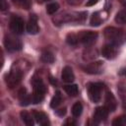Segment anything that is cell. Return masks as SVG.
<instances>
[{
  "label": "cell",
  "mask_w": 126,
  "mask_h": 126,
  "mask_svg": "<svg viewBox=\"0 0 126 126\" xmlns=\"http://www.w3.org/2000/svg\"><path fill=\"white\" fill-rule=\"evenodd\" d=\"M101 90H102V85L98 83H92L88 87V93L89 96L92 101L94 102H98L101 96Z\"/></svg>",
  "instance_id": "obj_1"
},
{
  "label": "cell",
  "mask_w": 126,
  "mask_h": 126,
  "mask_svg": "<svg viewBox=\"0 0 126 126\" xmlns=\"http://www.w3.org/2000/svg\"><path fill=\"white\" fill-rule=\"evenodd\" d=\"M121 35H122V31L117 28L108 27L104 30V37L113 44L116 43L117 40L121 38Z\"/></svg>",
  "instance_id": "obj_2"
},
{
  "label": "cell",
  "mask_w": 126,
  "mask_h": 126,
  "mask_svg": "<svg viewBox=\"0 0 126 126\" xmlns=\"http://www.w3.org/2000/svg\"><path fill=\"white\" fill-rule=\"evenodd\" d=\"M10 29L16 34H21L24 32V21L18 16L12 17L10 21Z\"/></svg>",
  "instance_id": "obj_3"
},
{
  "label": "cell",
  "mask_w": 126,
  "mask_h": 126,
  "mask_svg": "<svg viewBox=\"0 0 126 126\" xmlns=\"http://www.w3.org/2000/svg\"><path fill=\"white\" fill-rule=\"evenodd\" d=\"M5 46L8 51H18L22 48V42L15 36L8 35L5 38Z\"/></svg>",
  "instance_id": "obj_4"
},
{
  "label": "cell",
  "mask_w": 126,
  "mask_h": 126,
  "mask_svg": "<svg viewBox=\"0 0 126 126\" xmlns=\"http://www.w3.org/2000/svg\"><path fill=\"white\" fill-rule=\"evenodd\" d=\"M21 80H22V73L19 71H12L7 76L6 83H7V86L12 89V88H15L16 86H18L20 84Z\"/></svg>",
  "instance_id": "obj_5"
},
{
  "label": "cell",
  "mask_w": 126,
  "mask_h": 126,
  "mask_svg": "<svg viewBox=\"0 0 126 126\" xmlns=\"http://www.w3.org/2000/svg\"><path fill=\"white\" fill-rule=\"evenodd\" d=\"M96 37H97V33L95 32L88 31V32H82L79 35V40L82 43H84L85 45H90V44H92V43H94L95 41Z\"/></svg>",
  "instance_id": "obj_6"
},
{
  "label": "cell",
  "mask_w": 126,
  "mask_h": 126,
  "mask_svg": "<svg viewBox=\"0 0 126 126\" xmlns=\"http://www.w3.org/2000/svg\"><path fill=\"white\" fill-rule=\"evenodd\" d=\"M101 54L107 58V59H113L116 54H117V49H116V46L113 44V43H110V44H106L102 47L101 49Z\"/></svg>",
  "instance_id": "obj_7"
},
{
  "label": "cell",
  "mask_w": 126,
  "mask_h": 126,
  "mask_svg": "<svg viewBox=\"0 0 126 126\" xmlns=\"http://www.w3.org/2000/svg\"><path fill=\"white\" fill-rule=\"evenodd\" d=\"M108 109L105 107V106H100V107H97L94 111V119L95 122H100L102 120H104L107 115H108Z\"/></svg>",
  "instance_id": "obj_8"
},
{
  "label": "cell",
  "mask_w": 126,
  "mask_h": 126,
  "mask_svg": "<svg viewBox=\"0 0 126 126\" xmlns=\"http://www.w3.org/2000/svg\"><path fill=\"white\" fill-rule=\"evenodd\" d=\"M101 66H102V62L100 61L93 62V63L88 64L86 67H84V70L86 73H89V74H97L100 72Z\"/></svg>",
  "instance_id": "obj_9"
},
{
  "label": "cell",
  "mask_w": 126,
  "mask_h": 126,
  "mask_svg": "<svg viewBox=\"0 0 126 126\" xmlns=\"http://www.w3.org/2000/svg\"><path fill=\"white\" fill-rule=\"evenodd\" d=\"M116 105H117V103H116V99H115L114 95L111 93L107 92L106 95H105V105L104 106L108 109V111H114L116 108Z\"/></svg>",
  "instance_id": "obj_10"
},
{
  "label": "cell",
  "mask_w": 126,
  "mask_h": 126,
  "mask_svg": "<svg viewBox=\"0 0 126 126\" xmlns=\"http://www.w3.org/2000/svg\"><path fill=\"white\" fill-rule=\"evenodd\" d=\"M27 31L29 33L31 34H35L37 33V32L39 31L38 26H37V21H36V17L34 15L31 16V19L27 25Z\"/></svg>",
  "instance_id": "obj_11"
},
{
  "label": "cell",
  "mask_w": 126,
  "mask_h": 126,
  "mask_svg": "<svg viewBox=\"0 0 126 126\" xmlns=\"http://www.w3.org/2000/svg\"><path fill=\"white\" fill-rule=\"evenodd\" d=\"M61 78L66 83H72L74 81L75 77H74V73H73V70L71 69V67L66 66V67L63 68L62 74H61Z\"/></svg>",
  "instance_id": "obj_12"
},
{
  "label": "cell",
  "mask_w": 126,
  "mask_h": 126,
  "mask_svg": "<svg viewBox=\"0 0 126 126\" xmlns=\"http://www.w3.org/2000/svg\"><path fill=\"white\" fill-rule=\"evenodd\" d=\"M33 114V118L35 119V121L40 124V125H48L49 124V121H48V118L47 116L45 115V113L43 112H40V111H33L32 112Z\"/></svg>",
  "instance_id": "obj_13"
},
{
  "label": "cell",
  "mask_w": 126,
  "mask_h": 126,
  "mask_svg": "<svg viewBox=\"0 0 126 126\" xmlns=\"http://www.w3.org/2000/svg\"><path fill=\"white\" fill-rule=\"evenodd\" d=\"M32 84H33V92H37V93H41V94H44L46 92V88L40 79L33 80Z\"/></svg>",
  "instance_id": "obj_14"
},
{
  "label": "cell",
  "mask_w": 126,
  "mask_h": 126,
  "mask_svg": "<svg viewBox=\"0 0 126 126\" xmlns=\"http://www.w3.org/2000/svg\"><path fill=\"white\" fill-rule=\"evenodd\" d=\"M19 96H20V101H21V105H28L30 104V102H32V97H30L25 89H22L19 93Z\"/></svg>",
  "instance_id": "obj_15"
},
{
  "label": "cell",
  "mask_w": 126,
  "mask_h": 126,
  "mask_svg": "<svg viewBox=\"0 0 126 126\" xmlns=\"http://www.w3.org/2000/svg\"><path fill=\"white\" fill-rule=\"evenodd\" d=\"M21 118L22 120L24 121L25 124H27L28 126H32L33 125V120H32V115L27 112V111H22L21 112Z\"/></svg>",
  "instance_id": "obj_16"
},
{
  "label": "cell",
  "mask_w": 126,
  "mask_h": 126,
  "mask_svg": "<svg viewBox=\"0 0 126 126\" xmlns=\"http://www.w3.org/2000/svg\"><path fill=\"white\" fill-rule=\"evenodd\" d=\"M115 22L117 24H120V25L126 24V11L125 10H121V11H119L116 14V16H115Z\"/></svg>",
  "instance_id": "obj_17"
},
{
  "label": "cell",
  "mask_w": 126,
  "mask_h": 126,
  "mask_svg": "<svg viewBox=\"0 0 126 126\" xmlns=\"http://www.w3.org/2000/svg\"><path fill=\"white\" fill-rule=\"evenodd\" d=\"M64 91L69 94V95H77L78 94V87L77 85H66L64 86Z\"/></svg>",
  "instance_id": "obj_18"
},
{
  "label": "cell",
  "mask_w": 126,
  "mask_h": 126,
  "mask_svg": "<svg viewBox=\"0 0 126 126\" xmlns=\"http://www.w3.org/2000/svg\"><path fill=\"white\" fill-rule=\"evenodd\" d=\"M12 2L16 6L22 8V9H30V7H31L30 0H12Z\"/></svg>",
  "instance_id": "obj_19"
},
{
  "label": "cell",
  "mask_w": 126,
  "mask_h": 126,
  "mask_svg": "<svg viewBox=\"0 0 126 126\" xmlns=\"http://www.w3.org/2000/svg\"><path fill=\"white\" fill-rule=\"evenodd\" d=\"M61 100H62V96H61V94H60V92H56L55 95H54V96L52 97V99H51V102H50V106H51L52 108H55V107H57V106L60 104Z\"/></svg>",
  "instance_id": "obj_20"
},
{
  "label": "cell",
  "mask_w": 126,
  "mask_h": 126,
  "mask_svg": "<svg viewBox=\"0 0 126 126\" xmlns=\"http://www.w3.org/2000/svg\"><path fill=\"white\" fill-rule=\"evenodd\" d=\"M82 111H83V105H82L81 102H76V103L73 104V106H72V114L75 117L80 116Z\"/></svg>",
  "instance_id": "obj_21"
},
{
  "label": "cell",
  "mask_w": 126,
  "mask_h": 126,
  "mask_svg": "<svg viewBox=\"0 0 126 126\" xmlns=\"http://www.w3.org/2000/svg\"><path fill=\"white\" fill-rule=\"evenodd\" d=\"M101 22H102V20H101L99 14L98 13H94L92 18H91V25L93 27H97L101 24Z\"/></svg>",
  "instance_id": "obj_22"
},
{
  "label": "cell",
  "mask_w": 126,
  "mask_h": 126,
  "mask_svg": "<svg viewBox=\"0 0 126 126\" xmlns=\"http://www.w3.org/2000/svg\"><path fill=\"white\" fill-rule=\"evenodd\" d=\"M41 60L45 63H52L54 61V56L52 53H50L48 51H44L41 54Z\"/></svg>",
  "instance_id": "obj_23"
},
{
  "label": "cell",
  "mask_w": 126,
  "mask_h": 126,
  "mask_svg": "<svg viewBox=\"0 0 126 126\" xmlns=\"http://www.w3.org/2000/svg\"><path fill=\"white\" fill-rule=\"evenodd\" d=\"M67 42L70 44V45H76L78 42H79V36H77L76 34L74 33H70L67 35V38H66Z\"/></svg>",
  "instance_id": "obj_24"
},
{
  "label": "cell",
  "mask_w": 126,
  "mask_h": 126,
  "mask_svg": "<svg viewBox=\"0 0 126 126\" xmlns=\"http://www.w3.org/2000/svg\"><path fill=\"white\" fill-rule=\"evenodd\" d=\"M43 94L41 93H37V92H33V94L32 95V103H38L43 99Z\"/></svg>",
  "instance_id": "obj_25"
},
{
  "label": "cell",
  "mask_w": 126,
  "mask_h": 126,
  "mask_svg": "<svg viewBox=\"0 0 126 126\" xmlns=\"http://www.w3.org/2000/svg\"><path fill=\"white\" fill-rule=\"evenodd\" d=\"M113 126H124L126 125V116H120L112 121Z\"/></svg>",
  "instance_id": "obj_26"
},
{
  "label": "cell",
  "mask_w": 126,
  "mask_h": 126,
  "mask_svg": "<svg viewBox=\"0 0 126 126\" xmlns=\"http://www.w3.org/2000/svg\"><path fill=\"white\" fill-rule=\"evenodd\" d=\"M58 8H59L58 3H51V4L47 5V7H46V12H47V14L52 15V14H54V13L58 10Z\"/></svg>",
  "instance_id": "obj_27"
},
{
  "label": "cell",
  "mask_w": 126,
  "mask_h": 126,
  "mask_svg": "<svg viewBox=\"0 0 126 126\" xmlns=\"http://www.w3.org/2000/svg\"><path fill=\"white\" fill-rule=\"evenodd\" d=\"M9 8L8 3L6 2V0H0V10L1 11H5Z\"/></svg>",
  "instance_id": "obj_28"
},
{
  "label": "cell",
  "mask_w": 126,
  "mask_h": 126,
  "mask_svg": "<svg viewBox=\"0 0 126 126\" xmlns=\"http://www.w3.org/2000/svg\"><path fill=\"white\" fill-rule=\"evenodd\" d=\"M98 2V0H89L88 2H87V6H94V4H96Z\"/></svg>",
  "instance_id": "obj_29"
},
{
  "label": "cell",
  "mask_w": 126,
  "mask_h": 126,
  "mask_svg": "<svg viewBox=\"0 0 126 126\" xmlns=\"http://www.w3.org/2000/svg\"><path fill=\"white\" fill-rule=\"evenodd\" d=\"M65 113H66V108H61V109L57 110V114H58V115H60V116L64 115Z\"/></svg>",
  "instance_id": "obj_30"
},
{
  "label": "cell",
  "mask_w": 126,
  "mask_h": 126,
  "mask_svg": "<svg viewBox=\"0 0 126 126\" xmlns=\"http://www.w3.org/2000/svg\"><path fill=\"white\" fill-rule=\"evenodd\" d=\"M65 124H73V125H74V124H75V122H74V121H72V120H70V119H68V120L66 121V123H65Z\"/></svg>",
  "instance_id": "obj_31"
},
{
  "label": "cell",
  "mask_w": 126,
  "mask_h": 126,
  "mask_svg": "<svg viewBox=\"0 0 126 126\" xmlns=\"http://www.w3.org/2000/svg\"><path fill=\"white\" fill-rule=\"evenodd\" d=\"M42 1H49V0H42Z\"/></svg>",
  "instance_id": "obj_32"
}]
</instances>
